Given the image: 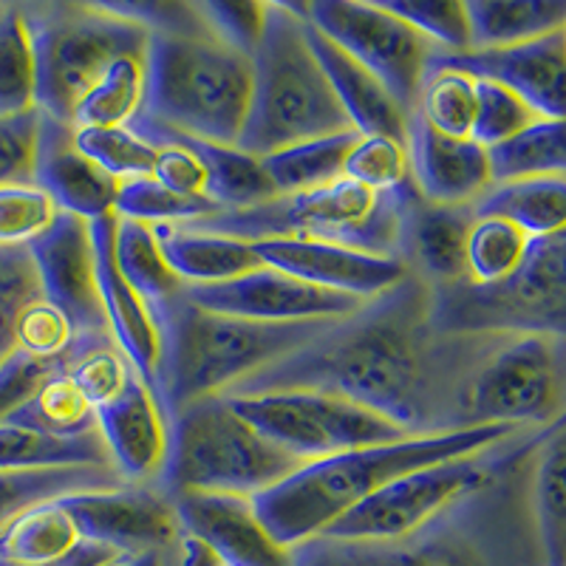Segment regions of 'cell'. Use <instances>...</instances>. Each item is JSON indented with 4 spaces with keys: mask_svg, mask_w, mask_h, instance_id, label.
I'll list each match as a JSON object with an SVG mask.
<instances>
[{
    "mask_svg": "<svg viewBox=\"0 0 566 566\" xmlns=\"http://www.w3.org/2000/svg\"><path fill=\"white\" fill-rule=\"evenodd\" d=\"M340 321L264 323L216 315L181 297L161 323L165 371L159 402L174 417L201 397H224L232 388L312 346Z\"/></svg>",
    "mask_w": 566,
    "mask_h": 566,
    "instance_id": "cell-4",
    "label": "cell"
},
{
    "mask_svg": "<svg viewBox=\"0 0 566 566\" xmlns=\"http://www.w3.org/2000/svg\"><path fill=\"white\" fill-rule=\"evenodd\" d=\"M185 297L205 312L264 323L348 321L371 303L363 297L321 290L270 266H261L250 275L219 283V286H193L185 292Z\"/></svg>",
    "mask_w": 566,
    "mask_h": 566,
    "instance_id": "cell-15",
    "label": "cell"
},
{
    "mask_svg": "<svg viewBox=\"0 0 566 566\" xmlns=\"http://www.w3.org/2000/svg\"><path fill=\"white\" fill-rule=\"evenodd\" d=\"M261 264L340 295L377 301L411 277L402 258L371 255L335 241L258 239L250 241Z\"/></svg>",
    "mask_w": 566,
    "mask_h": 566,
    "instance_id": "cell-17",
    "label": "cell"
},
{
    "mask_svg": "<svg viewBox=\"0 0 566 566\" xmlns=\"http://www.w3.org/2000/svg\"><path fill=\"white\" fill-rule=\"evenodd\" d=\"M464 502L397 544H340L312 538L295 549L306 566H493L482 538L464 527Z\"/></svg>",
    "mask_w": 566,
    "mask_h": 566,
    "instance_id": "cell-18",
    "label": "cell"
},
{
    "mask_svg": "<svg viewBox=\"0 0 566 566\" xmlns=\"http://www.w3.org/2000/svg\"><path fill=\"white\" fill-rule=\"evenodd\" d=\"M470 52L507 49L566 29V0H468Z\"/></svg>",
    "mask_w": 566,
    "mask_h": 566,
    "instance_id": "cell-33",
    "label": "cell"
},
{
    "mask_svg": "<svg viewBox=\"0 0 566 566\" xmlns=\"http://www.w3.org/2000/svg\"><path fill=\"white\" fill-rule=\"evenodd\" d=\"M80 332L63 310L45 297H38L18 315L14 323V346L18 352L38 360H69L77 352Z\"/></svg>",
    "mask_w": 566,
    "mask_h": 566,
    "instance_id": "cell-49",
    "label": "cell"
},
{
    "mask_svg": "<svg viewBox=\"0 0 566 566\" xmlns=\"http://www.w3.org/2000/svg\"><path fill=\"white\" fill-rule=\"evenodd\" d=\"M431 321L442 335L566 337V230L530 241L522 266L495 286L431 290Z\"/></svg>",
    "mask_w": 566,
    "mask_h": 566,
    "instance_id": "cell-10",
    "label": "cell"
},
{
    "mask_svg": "<svg viewBox=\"0 0 566 566\" xmlns=\"http://www.w3.org/2000/svg\"><path fill=\"white\" fill-rule=\"evenodd\" d=\"M473 216H495L530 239H544L566 230V174L530 176V179L495 181L470 205Z\"/></svg>",
    "mask_w": 566,
    "mask_h": 566,
    "instance_id": "cell-31",
    "label": "cell"
},
{
    "mask_svg": "<svg viewBox=\"0 0 566 566\" xmlns=\"http://www.w3.org/2000/svg\"><path fill=\"white\" fill-rule=\"evenodd\" d=\"M564 40H566V29H564Z\"/></svg>",
    "mask_w": 566,
    "mask_h": 566,
    "instance_id": "cell-60",
    "label": "cell"
},
{
    "mask_svg": "<svg viewBox=\"0 0 566 566\" xmlns=\"http://www.w3.org/2000/svg\"><path fill=\"white\" fill-rule=\"evenodd\" d=\"M128 555L85 541L65 504L45 502L0 533V566H116Z\"/></svg>",
    "mask_w": 566,
    "mask_h": 566,
    "instance_id": "cell-26",
    "label": "cell"
},
{
    "mask_svg": "<svg viewBox=\"0 0 566 566\" xmlns=\"http://www.w3.org/2000/svg\"><path fill=\"white\" fill-rule=\"evenodd\" d=\"M533 451H538V459L530 484V504L541 555L547 566H566V428L549 437L530 439L504 462L513 464Z\"/></svg>",
    "mask_w": 566,
    "mask_h": 566,
    "instance_id": "cell-30",
    "label": "cell"
},
{
    "mask_svg": "<svg viewBox=\"0 0 566 566\" xmlns=\"http://www.w3.org/2000/svg\"><path fill=\"white\" fill-rule=\"evenodd\" d=\"M27 252L38 275L40 295L63 310L80 335H108L103 301H99L91 221L77 219L71 212H57L54 224L34 244H29Z\"/></svg>",
    "mask_w": 566,
    "mask_h": 566,
    "instance_id": "cell-16",
    "label": "cell"
},
{
    "mask_svg": "<svg viewBox=\"0 0 566 566\" xmlns=\"http://www.w3.org/2000/svg\"><path fill=\"white\" fill-rule=\"evenodd\" d=\"M116 566H168L165 560V553H139V555H128Z\"/></svg>",
    "mask_w": 566,
    "mask_h": 566,
    "instance_id": "cell-57",
    "label": "cell"
},
{
    "mask_svg": "<svg viewBox=\"0 0 566 566\" xmlns=\"http://www.w3.org/2000/svg\"><path fill=\"white\" fill-rule=\"evenodd\" d=\"M174 504L181 530L201 535L224 566H297L295 549L272 538L250 495L176 493Z\"/></svg>",
    "mask_w": 566,
    "mask_h": 566,
    "instance_id": "cell-22",
    "label": "cell"
},
{
    "mask_svg": "<svg viewBox=\"0 0 566 566\" xmlns=\"http://www.w3.org/2000/svg\"><path fill=\"white\" fill-rule=\"evenodd\" d=\"M402 205V247L399 258L406 261L413 277L431 290L451 286L468 277V232L473 224L470 207H442L424 201L417 187L408 181L399 193Z\"/></svg>",
    "mask_w": 566,
    "mask_h": 566,
    "instance_id": "cell-24",
    "label": "cell"
},
{
    "mask_svg": "<svg viewBox=\"0 0 566 566\" xmlns=\"http://www.w3.org/2000/svg\"><path fill=\"white\" fill-rule=\"evenodd\" d=\"M535 119H541V116H535L513 91L493 83V80H476V119H473L470 139L479 142L482 148L490 150L513 139Z\"/></svg>",
    "mask_w": 566,
    "mask_h": 566,
    "instance_id": "cell-50",
    "label": "cell"
},
{
    "mask_svg": "<svg viewBox=\"0 0 566 566\" xmlns=\"http://www.w3.org/2000/svg\"><path fill=\"white\" fill-rule=\"evenodd\" d=\"M174 564L176 566H224L219 553L207 544L201 535L181 530L174 544Z\"/></svg>",
    "mask_w": 566,
    "mask_h": 566,
    "instance_id": "cell-56",
    "label": "cell"
},
{
    "mask_svg": "<svg viewBox=\"0 0 566 566\" xmlns=\"http://www.w3.org/2000/svg\"><path fill=\"white\" fill-rule=\"evenodd\" d=\"M310 27L326 34L352 60L368 69L408 111H417L419 91L439 49L382 3L312 0L295 3Z\"/></svg>",
    "mask_w": 566,
    "mask_h": 566,
    "instance_id": "cell-13",
    "label": "cell"
},
{
    "mask_svg": "<svg viewBox=\"0 0 566 566\" xmlns=\"http://www.w3.org/2000/svg\"><path fill=\"white\" fill-rule=\"evenodd\" d=\"M433 63L459 69L476 80H493L513 91L541 119H566V40L564 32L507 49L439 54Z\"/></svg>",
    "mask_w": 566,
    "mask_h": 566,
    "instance_id": "cell-19",
    "label": "cell"
},
{
    "mask_svg": "<svg viewBox=\"0 0 566 566\" xmlns=\"http://www.w3.org/2000/svg\"><path fill=\"white\" fill-rule=\"evenodd\" d=\"M196 7L212 34H219L232 49L252 57L258 40L264 34L266 3H216L210 0V3H196Z\"/></svg>",
    "mask_w": 566,
    "mask_h": 566,
    "instance_id": "cell-53",
    "label": "cell"
},
{
    "mask_svg": "<svg viewBox=\"0 0 566 566\" xmlns=\"http://www.w3.org/2000/svg\"><path fill=\"white\" fill-rule=\"evenodd\" d=\"M413 116L437 134L470 139L476 119V80L459 69L433 63L419 91Z\"/></svg>",
    "mask_w": 566,
    "mask_h": 566,
    "instance_id": "cell-41",
    "label": "cell"
},
{
    "mask_svg": "<svg viewBox=\"0 0 566 566\" xmlns=\"http://www.w3.org/2000/svg\"><path fill=\"white\" fill-rule=\"evenodd\" d=\"M7 7H9V3H0V18H3V12H7Z\"/></svg>",
    "mask_w": 566,
    "mask_h": 566,
    "instance_id": "cell-59",
    "label": "cell"
},
{
    "mask_svg": "<svg viewBox=\"0 0 566 566\" xmlns=\"http://www.w3.org/2000/svg\"><path fill=\"white\" fill-rule=\"evenodd\" d=\"M303 468L232 411L227 397H201L170 417V453L159 484L176 493H266Z\"/></svg>",
    "mask_w": 566,
    "mask_h": 566,
    "instance_id": "cell-7",
    "label": "cell"
},
{
    "mask_svg": "<svg viewBox=\"0 0 566 566\" xmlns=\"http://www.w3.org/2000/svg\"><path fill=\"white\" fill-rule=\"evenodd\" d=\"M150 179L159 181L179 196H205L207 199V174L201 161L181 145L174 142H161L156 145V165Z\"/></svg>",
    "mask_w": 566,
    "mask_h": 566,
    "instance_id": "cell-55",
    "label": "cell"
},
{
    "mask_svg": "<svg viewBox=\"0 0 566 566\" xmlns=\"http://www.w3.org/2000/svg\"><path fill=\"white\" fill-rule=\"evenodd\" d=\"M357 139H360L357 130H346V134L301 142V145L264 156L261 161L277 196L306 193V190H317V187L343 179L348 150Z\"/></svg>",
    "mask_w": 566,
    "mask_h": 566,
    "instance_id": "cell-37",
    "label": "cell"
},
{
    "mask_svg": "<svg viewBox=\"0 0 566 566\" xmlns=\"http://www.w3.org/2000/svg\"><path fill=\"white\" fill-rule=\"evenodd\" d=\"M71 360H74V354L69 360H38V357H29L14 348L7 360L0 363V424L9 422L40 391V386L52 374L69 368Z\"/></svg>",
    "mask_w": 566,
    "mask_h": 566,
    "instance_id": "cell-52",
    "label": "cell"
},
{
    "mask_svg": "<svg viewBox=\"0 0 566 566\" xmlns=\"http://www.w3.org/2000/svg\"><path fill=\"white\" fill-rule=\"evenodd\" d=\"M154 230L170 266L185 281L187 290L219 286V283L235 281V277H244L264 266L250 241L244 239L196 230L187 224H159Z\"/></svg>",
    "mask_w": 566,
    "mask_h": 566,
    "instance_id": "cell-29",
    "label": "cell"
},
{
    "mask_svg": "<svg viewBox=\"0 0 566 566\" xmlns=\"http://www.w3.org/2000/svg\"><path fill=\"white\" fill-rule=\"evenodd\" d=\"M488 154L493 185L530 176H564L566 119H535L522 134L495 145Z\"/></svg>",
    "mask_w": 566,
    "mask_h": 566,
    "instance_id": "cell-38",
    "label": "cell"
},
{
    "mask_svg": "<svg viewBox=\"0 0 566 566\" xmlns=\"http://www.w3.org/2000/svg\"><path fill=\"white\" fill-rule=\"evenodd\" d=\"M515 431L518 428L513 424H476L457 431L417 433L399 442L337 453L306 462L275 488L255 495L252 502L272 538L283 547L297 549L306 541L317 538L348 510L366 502L382 484L428 464L482 457Z\"/></svg>",
    "mask_w": 566,
    "mask_h": 566,
    "instance_id": "cell-2",
    "label": "cell"
},
{
    "mask_svg": "<svg viewBox=\"0 0 566 566\" xmlns=\"http://www.w3.org/2000/svg\"><path fill=\"white\" fill-rule=\"evenodd\" d=\"M38 63V111L71 125L105 69L123 54H145L150 32L105 3H20Z\"/></svg>",
    "mask_w": 566,
    "mask_h": 566,
    "instance_id": "cell-8",
    "label": "cell"
},
{
    "mask_svg": "<svg viewBox=\"0 0 566 566\" xmlns=\"http://www.w3.org/2000/svg\"><path fill=\"white\" fill-rule=\"evenodd\" d=\"M9 424H20V428L45 433V437L69 439L97 431V411L74 386L69 368H63L40 386V391L9 419Z\"/></svg>",
    "mask_w": 566,
    "mask_h": 566,
    "instance_id": "cell-40",
    "label": "cell"
},
{
    "mask_svg": "<svg viewBox=\"0 0 566 566\" xmlns=\"http://www.w3.org/2000/svg\"><path fill=\"white\" fill-rule=\"evenodd\" d=\"M125 484L114 468H34L0 470V533L32 507L85 490Z\"/></svg>",
    "mask_w": 566,
    "mask_h": 566,
    "instance_id": "cell-34",
    "label": "cell"
},
{
    "mask_svg": "<svg viewBox=\"0 0 566 566\" xmlns=\"http://www.w3.org/2000/svg\"><path fill=\"white\" fill-rule=\"evenodd\" d=\"M408 27L431 40L439 54L470 52V20L462 0H380Z\"/></svg>",
    "mask_w": 566,
    "mask_h": 566,
    "instance_id": "cell-48",
    "label": "cell"
},
{
    "mask_svg": "<svg viewBox=\"0 0 566 566\" xmlns=\"http://www.w3.org/2000/svg\"><path fill=\"white\" fill-rule=\"evenodd\" d=\"M343 179L366 187L371 193H397L399 187L411 181L406 142L388 136H360L348 150Z\"/></svg>",
    "mask_w": 566,
    "mask_h": 566,
    "instance_id": "cell-47",
    "label": "cell"
},
{
    "mask_svg": "<svg viewBox=\"0 0 566 566\" xmlns=\"http://www.w3.org/2000/svg\"><path fill=\"white\" fill-rule=\"evenodd\" d=\"M114 468L99 431L83 437H45L20 424H0V470Z\"/></svg>",
    "mask_w": 566,
    "mask_h": 566,
    "instance_id": "cell-36",
    "label": "cell"
},
{
    "mask_svg": "<svg viewBox=\"0 0 566 566\" xmlns=\"http://www.w3.org/2000/svg\"><path fill=\"white\" fill-rule=\"evenodd\" d=\"M397 193H371L366 187L340 179L317 190L258 205L252 210L219 212L196 221V230L221 232L232 239H317L335 241L371 255L399 258L402 247V205Z\"/></svg>",
    "mask_w": 566,
    "mask_h": 566,
    "instance_id": "cell-9",
    "label": "cell"
},
{
    "mask_svg": "<svg viewBox=\"0 0 566 566\" xmlns=\"http://www.w3.org/2000/svg\"><path fill=\"white\" fill-rule=\"evenodd\" d=\"M38 111V63L20 3L0 18V119Z\"/></svg>",
    "mask_w": 566,
    "mask_h": 566,
    "instance_id": "cell-39",
    "label": "cell"
},
{
    "mask_svg": "<svg viewBox=\"0 0 566 566\" xmlns=\"http://www.w3.org/2000/svg\"><path fill=\"white\" fill-rule=\"evenodd\" d=\"M40 283L27 250H0V363L14 352V323L23 306L38 301Z\"/></svg>",
    "mask_w": 566,
    "mask_h": 566,
    "instance_id": "cell-51",
    "label": "cell"
},
{
    "mask_svg": "<svg viewBox=\"0 0 566 566\" xmlns=\"http://www.w3.org/2000/svg\"><path fill=\"white\" fill-rule=\"evenodd\" d=\"M530 235L495 216H473L468 232V277L473 286H495L507 281L527 255Z\"/></svg>",
    "mask_w": 566,
    "mask_h": 566,
    "instance_id": "cell-42",
    "label": "cell"
},
{
    "mask_svg": "<svg viewBox=\"0 0 566 566\" xmlns=\"http://www.w3.org/2000/svg\"><path fill=\"white\" fill-rule=\"evenodd\" d=\"M502 462L482 457L428 464L382 484L366 502L328 524L317 538L340 544H397L439 522L448 510L493 484Z\"/></svg>",
    "mask_w": 566,
    "mask_h": 566,
    "instance_id": "cell-12",
    "label": "cell"
},
{
    "mask_svg": "<svg viewBox=\"0 0 566 566\" xmlns=\"http://www.w3.org/2000/svg\"><path fill=\"white\" fill-rule=\"evenodd\" d=\"M250 99L252 57L212 34L205 18L190 29L150 34L148 97L139 119L239 148Z\"/></svg>",
    "mask_w": 566,
    "mask_h": 566,
    "instance_id": "cell-3",
    "label": "cell"
},
{
    "mask_svg": "<svg viewBox=\"0 0 566 566\" xmlns=\"http://www.w3.org/2000/svg\"><path fill=\"white\" fill-rule=\"evenodd\" d=\"M473 335H442L431 321V286L408 277L312 346L232 388L326 391L391 419L411 433L453 431L451 399Z\"/></svg>",
    "mask_w": 566,
    "mask_h": 566,
    "instance_id": "cell-1",
    "label": "cell"
},
{
    "mask_svg": "<svg viewBox=\"0 0 566 566\" xmlns=\"http://www.w3.org/2000/svg\"><path fill=\"white\" fill-rule=\"evenodd\" d=\"M227 399L258 433L303 464L417 437L391 419L326 391L235 394Z\"/></svg>",
    "mask_w": 566,
    "mask_h": 566,
    "instance_id": "cell-11",
    "label": "cell"
},
{
    "mask_svg": "<svg viewBox=\"0 0 566 566\" xmlns=\"http://www.w3.org/2000/svg\"><path fill=\"white\" fill-rule=\"evenodd\" d=\"M453 386L451 428L553 424L566 411L564 335H488Z\"/></svg>",
    "mask_w": 566,
    "mask_h": 566,
    "instance_id": "cell-6",
    "label": "cell"
},
{
    "mask_svg": "<svg viewBox=\"0 0 566 566\" xmlns=\"http://www.w3.org/2000/svg\"><path fill=\"white\" fill-rule=\"evenodd\" d=\"M411 185L424 201L442 207H470L493 185L490 154L473 139L437 134L411 116L408 128Z\"/></svg>",
    "mask_w": 566,
    "mask_h": 566,
    "instance_id": "cell-25",
    "label": "cell"
},
{
    "mask_svg": "<svg viewBox=\"0 0 566 566\" xmlns=\"http://www.w3.org/2000/svg\"><path fill=\"white\" fill-rule=\"evenodd\" d=\"M306 34H310L312 52H315L328 85L335 91L337 103L346 111L352 128L360 136H388V139L408 145L411 111L399 103L371 71L348 57L340 45L332 43L326 34H321L310 23H306Z\"/></svg>",
    "mask_w": 566,
    "mask_h": 566,
    "instance_id": "cell-27",
    "label": "cell"
},
{
    "mask_svg": "<svg viewBox=\"0 0 566 566\" xmlns=\"http://www.w3.org/2000/svg\"><path fill=\"white\" fill-rule=\"evenodd\" d=\"M564 428H566V411H564V413H560V417H558V419H555V422H553V424H549L547 431L541 433V437H549V433H558V431H564ZM541 437H535V439H541Z\"/></svg>",
    "mask_w": 566,
    "mask_h": 566,
    "instance_id": "cell-58",
    "label": "cell"
},
{
    "mask_svg": "<svg viewBox=\"0 0 566 566\" xmlns=\"http://www.w3.org/2000/svg\"><path fill=\"white\" fill-rule=\"evenodd\" d=\"M116 216L91 221V239L97 252V281L99 301H103L105 326L111 340L128 357L139 377L150 391L159 397L161 371H165V335L150 312V306L139 297V292L123 277L114 258Z\"/></svg>",
    "mask_w": 566,
    "mask_h": 566,
    "instance_id": "cell-20",
    "label": "cell"
},
{
    "mask_svg": "<svg viewBox=\"0 0 566 566\" xmlns=\"http://www.w3.org/2000/svg\"><path fill=\"white\" fill-rule=\"evenodd\" d=\"M74 145L116 181L154 174L156 145L142 139L134 128H74Z\"/></svg>",
    "mask_w": 566,
    "mask_h": 566,
    "instance_id": "cell-45",
    "label": "cell"
},
{
    "mask_svg": "<svg viewBox=\"0 0 566 566\" xmlns=\"http://www.w3.org/2000/svg\"><path fill=\"white\" fill-rule=\"evenodd\" d=\"M148 97V52L123 54L74 111L71 128H130Z\"/></svg>",
    "mask_w": 566,
    "mask_h": 566,
    "instance_id": "cell-35",
    "label": "cell"
},
{
    "mask_svg": "<svg viewBox=\"0 0 566 566\" xmlns=\"http://www.w3.org/2000/svg\"><path fill=\"white\" fill-rule=\"evenodd\" d=\"M134 374V366H130L128 357L116 348L111 335H80L74 360L69 363V377L74 380V386L83 391V397L88 399L94 411H99L103 406L114 402V399L125 391V386H128Z\"/></svg>",
    "mask_w": 566,
    "mask_h": 566,
    "instance_id": "cell-44",
    "label": "cell"
},
{
    "mask_svg": "<svg viewBox=\"0 0 566 566\" xmlns=\"http://www.w3.org/2000/svg\"><path fill=\"white\" fill-rule=\"evenodd\" d=\"M97 431L125 484L159 482L170 453V417L136 374L114 402L99 408Z\"/></svg>",
    "mask_w": 566,
    "mask_h": 566,
    "instance_id": "cell-21",
    "label": "cell"
},
{
    "mask_svg": "<svg viewBox=\"0 0 566 566\" xmlns=\"http://www.w3.org/2000/svg\"><path fill=\"white\" fill-rule=\"evenodd\" d=\"M77 522L85 541L116 549L119 555L165 553L181 533L174 495L154 484L85 490L60 499Z\"/></svg>",
    "mask_w": 566,
    "mask_h": 566,
    "instance_id": "cell-14",
    "label": "cell"
},
{
    "mask_svg": "<svg viewBox=\"0 0 566 566\" xmlns=\"http://www.w3.org/2000/svg\"><path fill=\"white\" fill-rule=\"evenodd\" d=\"M40 111L0 119V185L32 181Z\"/></svg>",
    "mask_w": 566,
    "mask_h": 566,
    "instance_id": "cell-54",
    "label": "cell"
},
{
    "mask_svg": "<svg viewBox=\"0 0 566 566\" xmlns=\"http://www.w3.org/2000/svg\"><path fill=\"white\" fill-rule=\"evenodd\" d=\"M130 128L142 139H148L150 145L174 142V145L190 150L207 174V199L216 201L221 212L252 210V207L277 199L275 185L270 181L264 161L258 156L244 154V150L232 148V145H216V142H201L193 139V136L176 134V130L145 123V119H136Z\"/></svg>",
    "mask_w": 566,
    "mask_h": 566,
    "instance_id": "cell-28",
    "label": "cell"
},
{
    "mask_svg": "<svg viewBox=\"0 0 566 566\" xmlns=\"http://www.w3.org/2000/svg\"><path fill=\"white\" fill-rule=\"evenodd\" d=\"M114 258L125 281L139 292V297L148 303L161 326L170 310L185 297L187 286L170 266L154 227L142 224V221L116 219Z\"/></svg>",
    "mask_w": 566,
    "mask_h": 566,
    "instance_id": "cell-32",
    "label": "cell"
},
{
    "mask_svg": "<svg viewBox=\"0 0 566 566\" xmlns=\"http://www.w3.org/2000/svg\"><path fill=\"white\" fill-rule=\"evenodd\" d=\"M32 181L49 193L60 212L97 221L114 216L116 196L123 181L105 174L97 161L80 154L74 128L40 114L38 148H34Z\"/></svg>",
    "mask_w": 566,
    "mask_h": 566,
    "instance_id": "cell-23",
    "label": "cell"
},
{
    "mask_svg": "<svg viewBox=\"0 0 566 566\" xmlns=\"http://www.w3.org/2000/svg\"><path fill=\"white\" fill-rule=\"evenodd\" d=\"M354 130L310 45L295 3H266L264 34L252 52V99L239 148L264 156L301 142Z\"/></svg>",
    "mask_w": 566,
    "mask_h": 566,
    "instance_id": "cell-5",
    "label": "cell"
},
{
    "mask_svg": "<svg viewBox=\"0 0 566 566\" xmlns=\"http://www.w3.org/2000/svg\"><path fill=\"white\" fill-rule=\"evenodd\" d=\"M57 212L34 181L0 185V250H27L54 224Z\"/></svg>",
    "mask_w": 566,
    "mask_h": 566,
    "instance_id": "cell-46",
    "label": "cell"
},
{
    "mask_svg": "<svg viewBox=\"0 0 566 566\" xmlns=\"http://www.w3.org/2000/svg\"><path fill=\"white\" fill-rule=\"evenodd\" d=\"M221 207L205 196H179L159 181L145 176V179L123 181L119 196H116L114 216L116 219L142 221V224H196V221L219 216Z\"/></svg>",
    "mask_w": 566,
    "mask_h": 566,
    "instance_id": "cell-43",
    "label": "cell"
}]
</instances>
